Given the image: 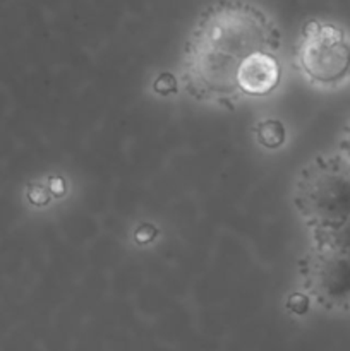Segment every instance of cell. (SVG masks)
I'll use <instances>...</instances> for the list:
<instances>
[{"label":"cell","mask_w":350,"mask_h":351,"mask_svg":"<svg viewBox=\"0 0 350 351\" xmlns=\"http://www.w3.org/2000/svg\"><path fill=\"white\" fill-rule=\"evenodd\" d=\"M280 36L270 17L244 2L211 7L185 50L182 81L192 96L205 101L240 98V82L254 62L277 53Z\"/></svg>","instance_id":"obj_1"},{"label":"cell","mask_w":350,"mask_h":351,"mask_svg":"<svg viewBox=\"0 0 350 351\" xmlns=\"http://www.w3.org/2000/svg\"><path fill=\"white\" fill-rule=\"evenodd\" d=\"M297 64L312 84H342L350 77V38L335 24L312 21L302 31Z\"/></svg>","instance_id":"obj_2"},{"label":"cell","mask_w":350,"mask_h":351,"mask_svg":"<svg viewBox=\"0 0 350 351\" xmlns=\"http://www.w3.org/2000/svg\"><path fill=\"white\" fill-rule=\"evenodd\" d=\"M302 204L329 230L350 218V163L328 160L316 165L302 185Z\"/></svg>","instance_id":"obj_3"},{"label":"cell","mask_w":350,"mask_h":351,"mask_svg":"<svg viewBox=\"0 0 350 351\" xmlns=\"http://www.w3.org/2000/svg\"><path fill=\"white\" fill-rule=\"evenodd\" d=\"M316 290L323 302L350 304V257L329 249L316 266Z\"/></svg>","instance_id":"obj_4"},{"label":"cell","mask_w":350,"mask_h":351,"mask_svg":"<svg viewBox=\"0 0 350 351\" xmlns=\"http://www.w3.org/2000/svg\"><path fill=\"white\" fill-rule=\"evenodd\" d=\"M329 242H331V250L340 254H345L350 257V218L343 221L342 225L329 230Z\"/></svg>","instance_id":"obj_5"},{"label":"cell","mask_w":350,"mask_h":351,"mask_svg":"<svg viewBox=\"0 0 350 351\" xmlns=\"http://www.w3.org/2000/svg\"><path fill=\"white\" fill-rule=\"evenodd\" d=\"M342 151H343V154H345V160L350 163V122H349V125H347L345 132H343Z\"/></svg>","instance_id":"obj_6"}]
</instances>
